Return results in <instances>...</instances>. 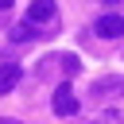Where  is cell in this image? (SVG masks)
Instances as JSON below:
<instances>
[{"label":"cell","instance_id":"1","mask_svg":"<svg viewBox=\"0 0 124 124\" xmlns=\"http://www.w3.org/2000/svg\"><path fill=\"white\" fill-rule=\"evenodd\" d=\"M27 23L43 27L46 35H54L58 31V4L54 0H31L27 4Z\"/></svg>","mask_w":124,"mask_h":124},{"label":"cell","instance_id":"2","mask_svg":"<svg viewBox=\"0 0 124 124\" xmlns=\"http://www.w3.org/2000/svg\"><path fill=\"white\" fill-rule=\"evenodd\" d=\"M50 108H54V116H78V112H81V101H78V93H74L70 81H62V85L54 89Z\"/></svg>","mask_w":124,"mask_h":124},{"label":"cell","instance_id":"3","mask_svg":"<svg viewBox=\"0 0 124 124\" xmlns=\"http://www.w3.org/2000/svg\"><path fill=\"white\" fill-rule=\"evenodd\" d=\"M78 70H81L78 54H46L43 66H39V74H62V78H74Z\"/></svg>","mask_w":124,"mask_h":124},{"label":"cell","instance_id":"4","mask_svg":"<svg viewBox=\"0 0 124 124\" xmlns=\"http://www.w3.org/2000/svg\"><path fill=\"white\" fill-rule=\"evenodd\" d=\"M89 93H93L97 101H120V97H124V78H120V74H101V78L89 85Z\"/></svg>","mask_w":124,"mask_h":124},{"label":"cell","instance_id":"5","mask_svg":"<svg viewBox=\"0 0 124 124\" xmlns=\"http://www.w3.org/2000/svg\"><path fill=\"white\" fill-rule=\"evenodd\" d=\"M93 31H97L101 39H124V16L108 12V16H101V19L93 23Z\"/></svg>","mask_w":124,"mask_h":124},{"label":"cell","instance_id":"6","mask_svg":"<svg viewBox=\"0 0 124 124\" xmlns=\"http://www.w3.org/2000/svg\"><path fill=\"white\" fill-rule=\"evenodd\" d=\"M19 74H23V70H19V62H0V97L16 89V81H19Z\"/></svg>","mask_w":124,"mask_h":124},{"label":"cell","instance_id":"7","mask_svg":"<svg viewBox=\"0 0 124 124\" xmlns=\"http://www.w3.org/2000/svg\"><path fill=\"white\" fill-rule=\"evenodd\" d=\"M8 35H12V43H31V39H39V35H46V31H39L35 23H27V19H23V23H16Z\"/></svg>","mask_w":124,"mask_h":124},{"label":"cell","instance_id":"8","mask_svg":"<svg viewBox=\"0 0 124 124\" xmlns=\"http://www.w3.org/2000/svg\"><path fill=\"white\" fill-rule=\"evenodd\" d=\"M0 124H23V120H16V116H0Z\"/></svg>","mask_w":124,"mask_h":124},{"label":"cell","instance_id":"9","mask_svg":"<svg viewBox=\"0 0 124 124\" xmlns=\"http://www.w3.org/2000/svg\"><path fill=\"white\" fill-rule=\"evenodd\" d=\"M4 8H12V0H0V12H4Z\"/></svg>","mask_w":124,"mask_h":124},{"label":"cell","instance_id":"10","mask_svg":"<svg viewBox=\"0 0 124 124\" xmlns=\"http://www.w3.org/2000/svg\"><path fill=\"white\" fill-rule=\"evenodd\" d=\"M101 4H120V0H101Z\"/></svg>","mask_w":124,"mask_h":124}]
</instances>
